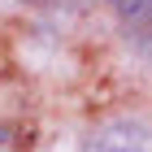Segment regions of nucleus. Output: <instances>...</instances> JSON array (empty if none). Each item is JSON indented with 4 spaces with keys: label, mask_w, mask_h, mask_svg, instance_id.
<instances>
[{
    "label": "nucleus",
    "mask_w": 152,
    "mask_h": 152,
    "mask_svg": "<svg viewBox=\"0 0 152 152\" xmlns=\"http://www.w3.org/2000/svg\"><path fill=\"white\" fill-rule=\"evenodd\" d=\"M126 13H135V18H152V0H117Z\"/></svg>",
    "instance_id": "obj_2"
},
{
    "label": "nucleus",
    "mask_w": 152,
    "mask_h": 152,
    "mask_svg": "<svg viewBox=\"0 0 152 152\" xmlns=\"http://www.w3.org/2000/svg\"><path fill=\"white\" fill-rule=\"evenodd\" d=\"M78 152H152V130L139 117H113L96 126Z\"/></svg>",
    "instance_id": "obj_1"
}]
</instances>
